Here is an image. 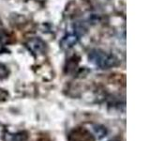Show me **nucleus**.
Instances as JSON below:
<instances>
[{
	"label": "nucleus",
	"instance_id": "obj_4",
	"mask_svg": "<svg viewBox=\"0 0 150 141\" xmlns=\"http://www.w3.org/2000/svg\"><path fill=\"white\" fill-rule=\"evenodd\" d=\"M28 135L26 132H17V133H11V132H5L3 135L4 141H26Z\"/></svg>",
	"mask_w": 150,
	"mask_h": 141
},
{
	"label": "nucleus",
	"instance_id": "obj_8",
	"mask_svg": "<svg viewBox=\"0 0 150 141\" xmlns=\"http://www.w3.org/2000/svg\"><path fill=\"white\" fill-rule=\"evenodd\" d=\"M8 73H9V72H8V68L4 64L0 63V79L7 78L8 76Z\"/></svg>",
	"mask_w": 150,
	"mask_h": 141
},
{
	"label": "nucleus",
	"instance_id": "obj_1",
	"mask_svg": "<svg viewBox=\"0 0 150 141\" xmlns=\"http://www.w3.org/2000/svg\"><path fill=\"white\" fill-rule=\"evenodd\" d=\"M88 58L91 63L103 70L116 67L119 64L118 59L114 55L98 49L92 50L88 55Z\"/></svg>",
	"mask_w": 150,
	"mask_h": 141
},
{
	"label": "nucleus",
	"instance_id": "obj_5",
	"mask_svg": "<svg viewBox=\"0 0 150 141\" xmlns=\"http://www.w3.org/2000/svg\"><path fill=\"white\" fill-rule=\"evenodd\" d=\"M78 41H79V37L76 34H69L61 40L60 46L64 50H69L76 44Z\"/></svg>",
	"mask_w": 150,
	"mask_h": 141
},
{
	"label": "nucleus",
	"instance_id": "obj_3",
	"mask_svg": "<svg viewBox=\"0 0 150 141\" xmlns=\"http://www.w3.org/2000/svg\"><path fill=\"white\" fill-rule=\"evenodd\" d=\"M26 47L34 55H41L46 51V43L40 38H32L26 42Z\"/></svg>",
	"mask_w": 150,
	"mask_h": 141
},
{
	"label": "nucleus",
	"instance_id": "obj_9",
	"mask_svg": "<svg viewBox=\"0 0 150 141\" xmlns=\"http://www.w3.org/2000/svg\"><path fill=\"white\" fill-rule=\"evenodd\" d=\"M108 141H121V139L119 137H115V138H112V139L108 140Z\"/></svg>",
	"mask_w": 150,
	"mask_h": 141
},
{
	"label": "nucleus",
	"instance_id": "obj_7",
	"mask_svg": "<svg viewBox=\"0 0 150 141\" xmlns=\"http://www.w3.org/2000/svg\"><path fill=\"white\" fill-rule=\"evenodd\" d=\"M8 41V36L7 34V32L5 31L3 25L1 21H0V43L5 44Z\"/></svg>",
	"mask_w": 150,
	"mask_h": 141
},
{
	"label": "nucleus",
	"instance_id": "obj_6",
	"mask_svg": "<svg viewBox=\"0 0 150 141\" xmlns=\"http://www.w3.org/2000/svg\"><path fill=\"white\" fill-rule=\"evenodd\" d=\"M93 135H95L98 139H102L107 135V129L102 125H93Z\"/></svg>",
	"mask_w": 150,
	"mask_h": 141
},
{
	"label": "nucleus",
	"instance_id": "obj_2",
	"mask_svg": "<svg viewBox=\"0 0 150 141\" xmlns=\"http://www.w3.org/2000/svg\"><path fill=\"white\" fill-rule=\"evenodd\" d=\"M69 141H94V135L84 128H77L70 132Z\"/></svg>",
	"mask_w": 150,
	"mask_h": 141
}]
</instances>
